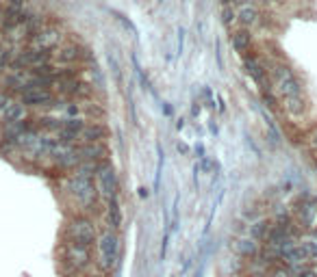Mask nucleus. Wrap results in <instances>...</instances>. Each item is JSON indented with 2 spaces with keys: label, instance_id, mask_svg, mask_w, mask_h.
Instances as JSON below:
<instances>
[{
  "label": "nucleus",
  "instance_id": "obj_1",
  "mask_svg": "<svg viewBox=\"0 0 317 277\" xmlns=\"http://www.w3.org/2000/svg\"><path fill=\"white\" fill-rule=\"evenodd\" d=\"M66 189L70 191V195L76 199V204L87 210L94 212L98 206V199H100V193H98V187L94 184V178H85V175H72L68 180Z\"/></svg>",
  "mask_w": 317,
  "mask_h": 277
},
{
  "label": "nucleus",
  "instance_id": "obj_2",
  "mask_svg": "<svg viewBox=\"0 0 317 277\" xmlns=\"http://www.w3.org/2000/svg\"><path fill=\"white\" fill-rule=\"evenodd\" d=\"M96 247H98L96 264L100 266V271L109 273L117 264V251H120V238H117V232H113V229H104L102 234H98Z\"/></svg>",
  "mask_w": 317,
  "mask_h": 277
},
{
  "label": "nucleus",
  "instance_id": "obj_3",
  "mask_svg": "<svg viewBox=\"0 0 317 277\" xmlns=\"http://www.w3.org/2000/svg\"><path fill=\"white\" fill-rule=\"evenodd\" d=\"M66 238H68V243H78V245L92 247L98 238L96 223L85 215L72 217L68 221V227H66Z\"/></svg>",
  "mask_w": 317,
  "mask_h": 277
},
{
  "label": "nucleus",
  "instance_id": "obj_4",
  "mask_svg": "<svg viewBox=\"0 0 317 277\" xmlns=\"http://www.w3.org/2000/svg\"><path fill=\"white\" fill-rule=\"evenodd\" d=\"M269 82L276 87V91L283 98L289 96H302V85L300 80L293 76V72L289 70L285 63H271L269 65Z\"/></svg>",
  "mask_w": 317,
  "mask_h": 277
},
{
  "label": "nucleus",
  "instance_id": "obj_5",
  "mask_svg": "<svg viewBox=\"0 0 317 277\" xmlns=\"http://www.w3.org/2000/svg\"><path fill=\"white\" fill-rule=\"evenodd\" d=\"M92 247L78 245V243H66L63 245V262L68 264V269L72 273H80L89 269L92 264Z\"/></svg>",
  "mask_w": 317,
  "mask_h": 277
},
{
  "label": "nucleus",
  "instance_id": "obj_6",
  "mask_svg": "<svg viewBox=\"0 0 317 277\" xmlns=\"http://www.w3.org/2000/svg\"><path fill=\"white\" fill-rule=\"evenodd\" d=\"M96 178H98V193H100V197L104 201L117 197V175H115L113 165L109 163V158L98 163Z\"/></svg>",
  "mask_w": 317,
  "mask_h": 277
},
{
  "label": "nucleus",
  "instance_id": "obj_7",
  "mask_svg": "<svg viewBox=\"0 0 317 277\" xmlns=\"http://www.w3.org/2000/svg\"><path fill=\"white\" fill-rule=\"evenodd\" d=\"M243 67H246V72L257 80V85L263 91H267L271 87V82L267 78V67L261 63L257 54H243Z\"/></svg>",
  "mask_w": 317,
  "mask_h": 277
},
{
  "label": "nucleus",
  "instance_id": "obj_8",
  "mask_svg": "<svg viewBox=\"0 0 317 277\" xmlns=\"http://www.w3.org/2000/svg\"><path fill=\"white\" fill-rule=\"evenodd\" d=\"M54 100V91L52 89H29L24 91V94L20 96V102L26 106V108H50Z\"/></svg>",
  "mask_w": 317,
  "mask_h": 277
},
{
  "label": "nucleus",
  "instance_id": "obj_9",
  "mask_svg": "<svg viewBox=\"0 0 317 277\" xmlns=\"http://www.w3.org/2000/svg\"><path fill=\"white\" fill-rule=\"evenodd\" d=\"M63 41V35L61 31H57L54 26H46V29H41L37 35L33 37L29 41L31 48H46V50H54L57 45H61Z\"/></svg>",
  "mask_w": 317,
  "mask_h": 277
},
{
  "label": "nucleus",
  "instance_id": "obj_10",
  "mask_svg": "<svg viewBox=\"0 0 317 277\" xmlns=\"http://www.w3.org/2000/svg\"><path fill=\"white\" fill-rule=\"evenodd\" d=\"M293 215H295V219H298V223H300L302 227H309L313 221H315V217H317V208H315V199H311V197H300L293 204Z\"/></svg>",
  "mask_w": 317,
  "mask_h": 277
},
{
  "label": "nucleus",
  "instance_id": "obj_11",
  "mask_svg": "<svg viewBox=\"0 0 317 277\" xmlns=\"http://www.w3.org/2000/svg\"><path fill=\"white\" fill-rule=\"evenodd\" d=\"M87 54H85V50L83 48H78V45H61V48L54 52V61L57 63H61V65H74L76 61H80V59H85Z\"/></svg>",
  "mask_w": 317,
  "mask_h": 277
},
{
  "label": "nucleus",
  "instance_id": "obj_12",
  "mask_svg": "<svg viewBox=\"0 0 317 277\" xmlns=\"http://www.w3.org/2000/svg\"><path fill=\"white\" fill-rule=\"evenodd\" d=\"M78 150L80 160H89V163H100L107 160V145L104 143H83Z\"/></svg>",
  "mask_w": 317,
  "mask_h": 277
},
{
  "label": "nucleus",
  "instance_id": "obj_13",
  "mask_svg": "<svg viewBox=\"0 0 317 277\" xmlns=\"http://www.w3.org/2000/svg\"><path fill=\"white\" fill-rule=\"evenodd\" d=\"M102 138H107V128L102 124H85V128L78 132L80 143H102Z\"/></svg>",
  "mask_w": 317,
  "mask_h": 277
},
{
  "label": "nucleus",
  "instance_id": "obj_14",
  "mask_svg": "<svg viewBox=\"0 0 317 277\" xmlns=\"http://www.w3.org/2000/svg\"><path fill=\"white\" fill-rule=\"evenodd\" d=\"M0 119H3V124H13V122H22L26 119V106L20 102V100H11L5 108L3 113H0Z\"/></svg>",
  "mask_w": 317,
  "mask_h": 277
},
{
  "label": "nucleus",
  "instance_id": "obj_15",
  "mask_svg": "<svg viewBox=\"0 0 317 277\" xmlns=\"http://www.w3.org/2000/svg\"><path fill=\"white\" fill-rule=\"evenodd\" d=\"M259 243L255 241V238H250V236H243V238H237L235 241V251H237V256L241 258H246V260H252V258H257L259 256Z\"/></svg>",
  "mask_w": 317,
  "mask_h": 277
},
{
  "label": "nucleus",
  "instance_id": "obj_16",
  "mask_svg": "<svg viewBox=\"0 0 317 277\" xmlns=\"http://www.w3.org/2000/svg\"><path fill=\"white\" fill-rule=\"evenodd\" d=\"M107 223H109V229H113V232L122 227V210H120V204H117V197L107 201Z\"/></svg>",
  "mask_w": 317,
  "mask_h": 277
},
{
  "label": "nucleus",
  "instance_id": "obj_17",
  "mask_svg": "<svg viewBox=\"0 0 317 277\" xmlns=\"http://www.w3.org/2000/svg\"><path fill=\"white\" fill-rule=\"evenodd\" d=\"M233 48L237 52H241V54H248L250 48H252V35H250V31H246V29L235 31L233 33Z\"/></svg>",
  "mask_w": 317,
  "mask_h": 277
},
{
  "label": "nucleus",
  "instance_id": "obj_18",
  "mask_svg": "<svg viewBox=\"0 0 317 277\" xmlns=\"http://www.w3.org/2000/svg\"><path fill=\"white\" fill-rule=\"evenodd\" d=\"M285 110L291 117H302L306 113V100H304V96H289V98H285Z\"/></svg>",
  "mask_w": 317,
  "mask_h": 277
},
{
  "label": "nucleus",
  "instance_id": "obj_19",
  "mask_svg": "<svg viewBox=\"0 0 317 277\" xmlns=\"http://www.w3.org/2000/svg\"><path fill=\"white\" fill-rule=\"evenodd\" d=\"M237 22L243 26V29H250V26H255L259 22V11L250 5H243L237 13Z\"/></svg>",
  "mask_w": 317,
  "mask_h": 277
},
{
  "label": "nucleus",
  "instance_id": "obj_20",
  "mask_svg": "<svg viewBox=\"0 0 317 277\" xmlns=\"http://www.w3.org/2000/svg\"><path fill=\"white\" fill-rule=\"evenodd\" d=\"M35 126L41 128V130H48V132H59L63 128V119L52 117V115H41L35 119Z\"/></svg>",
  "mask_w": 317,
  "mask_h": 277
},
{
  "label": "nucleus",
  "instance_id": "obj_21",
  "mask_svg": "<svg viewBox=\"0 0 317 277\" xmlns=\"http://www.w3.org/2000/svg\"><path fill=\"white\" fill-rule=\"evenodd\" d=\"M269 227H271V223H269L267 219L257 221L255 225H250V238H255V241H265V236H267V232H269Z\"/></svg>",
  "mask_w": 317,
  "mask_h": 277
},
{
  "label": "nucleus",
  "instance_id": "obj_22",
  "mask_svg": "<svg viewBox=\"0 0 317 277\" xmlns=\"http://www.w3.org/2000/svg\"><path fill=\"white\" fill-rule=\"evenodd\" d=\"M17 50L13 48V45H5L3 52H0V76H3L5 72H9V65H11V59H13V54Z\"/></svg>",
  "mask_w": 317,
  "mask_h": 277
},
{
  "label": "nucleus",
  "instance_id": "obj_23",
  "mask_svg": "<svg viewBox=\"0 0 317 277\" xmlns=\"http://www.w3.org/2000/svg\"><path fill=\"white\" fill-rule=\"evenodd\" d=\"M300 249H302V253L306 256V260H309V262L317 260V241H302Z\"/></svg>",
  "mask_w": 317,
  "mask_h": 277
},
{
  "label": "nucleus",
  "instance_id": "obj_24",
  "mask_svg": "<svg viewBox=\"0 0 317 277\" xmlns=\"http://www.w3.org/2000/svg\"><path fill=\"white\" fill-rule=\"evenodd\" d=\"M163 150H161V145L157 143V169H155V191L161 189V171H163Z\"/></svg>",
  "mask_w": 317,
  "mask_h": 277
},
{
  "label": "nucleus",
  "instance_id": "obj_25",
  "mask_svg": "<svg viewBox=\"0 0 317 277\" xmlns=\"http://www.w3.org/2000/svg\"><path fill=\"white\" fill-rule=\"evenodd\" d=\"M267 277H293V273H291V269H289V266L276 264V266H269Z\"/></svg>",
  "mask_w": 317,
  "mask_h": 277
},
{
  "label": "nucleus",
  "instance_id": "obj_26",
  "mask_svg": "<svg viewBox=\"0 0 317 277\" xmlns=\"http://www.w3.org/2000/svg\"><path fill=\"white\" fill-rule=\"evenodd\" d=\"M304 141H306V145H309V150H311V154L317 158V126H313L309 132L304 134Z\"/></svg>",
  "mask_w": 317,
  "mask_h": 277
},
{
  "label": "nucleus",
  "instance_id": "obj_27",
  "mask_svg": "<svg viewBox=\"0 0 317 277\" xmlns=\"http://www.w3.org/2000/svg\"><path fill=\"white\" fill-rule=\"evenodd\" d=\"M63 128H66V130L80 132L85 128V122L83 119H78V117H68V119H63Z\"/></svg>",
  "mask_w": 317,
  "mask_h": 277
},
{
  "label": "nucleus",
  "instance_id": "obj_28",
  "mask_svg": "<svg viewBox=\"0 0 317 277\" xmlns=\"http://www.w3.org/2000/svg\"><path fill=\"white\" fill-rule=\"evenodd\" d=\"M261 100H263V106H267L269 110H276L278 108V100H276L274 94H271V89L263 91V94H261Z\"/></svg>",
  "mask_w": 317,
  "mask_h": 277
},
{
  "label": "nucleus",
  "instance_id": "obj_29",
  "mask_svg": "<svg viewBox=\"0 0 317 277\" xmlns=\"http://www.w3.org/2000/svg\"><path fill=\"white\" fill-rule=\"evenodd\" d=\"M222 22H224L226 26H230L233 22H237V13L233 11V7H230V5H226V7L222 9Z\"/></svg>",
  "mask_w": 317,
  "mask_h": 277
},
{
  "label": "nucleus",
  "instance_id": "obj_30",
  "mask_svg": "<svg viewBox=\"0 0 317 277\" xmlns=\"http://www.w3.org/2000/svg\"><path fill=\"white\" fill-rule=\"evenodd\" d=\"M183 43H185V31L178 29V39H176V54H183Z\"/></svg>",
  "mask_w": 317,
  "mask_h": 277
},
{
  "label": "nucleus",
  "instance_id": "obj_31",
  "mask_svg": "<svg viewBox=\"0 0 317 277\" xmlns=\"http://www.w3.org/2000/svg\"><path fill=\"white\" fill-rule=\"evenodd\" d=\"M11 102V96L7 94V91H0V113H3V108Z\"/></svg>",
  "mask_w": 317,
  "mask_h": 277
},
{
  "label": "nucleus",
  "instance_id": "obj_32",
  "mask_svg": "<svg viewBox=\"0 0 317 277\" xmlns=\"http://www.w3.org/2000/svg\"><path fill=\"white\" fill-rule=\"evenodd\" d=\"M196 154H198V158H204V145L202 143L196 145Z\"/></svg>",
  "mask_w": 317,
  "mask_h": 277
},
{
  "label": "nucleus",
  "instance_id": "obj_33",
  "mask_svg": "<svg viewBox=\"0 0 317 277\" xmlns=\"http://www.w3.org/2000/svg\"><path fill=\"white\" fill-rule=\"evenodd\" d=\"M176 147H178V152H183V154H187V152H189V147H187L185 143H178Z\"/></svg>",
  "mask_w": 317,
  "mask_h": 277
},
{
  "label": "nucleus",
  "instance_id": "obj_34",
  "mask_svg": "<svg viewBox=\"0 0 317 277\" xmlns=\"http://www.w3.org/2000/svg\"><path fill=\"white\" fill-rule=\"evenodd\" d=\"M139 195L141 197H148V189H139Z\"/></svg>",
  "mask_w": 317,
  "mask_h": 277
},
{
  "label": "nucleus",
  "instance_id": "obj_35",
  "mask_svg": "<svg viewBox=\"0 0 317 277\" xmlns=\"http://www.w3.org/2000/svg\"><path fill=\"white\" fill-rule=\"evenodd\" d=\"M230 3H235V0H222V5L226 7V5H230Z\"/></svg>",
  "mask_w": 317,
  "mask_h": 277
},
{
  "label": "nucleus",
  "instance_id": "obj_36",
  "mask_svg": "<svg viewBox=\"0 0 317 277\" xmlns=\"http://www.w3.org/2000/svg\"><path fill=\"white\" fill-rule=\"evenodd\" d=\"M3 48H5V41H3V37H0V52H3Z\"/></svg>",
  "mask_w": 317,
  "mask_h": 277
},
{
  "label": "nucleus",
  "instance_id": "obj_37",
  "mask_svg": "<svg viewBox=\"0 0 317 277\" xmlns=\"http://www.w3.org/2000/svg\"><path fill=\"white\" fill-rule=\"evenodd\" d=\"M315 171H317V163H315Z\"/></svg>",
  "mask_w": 317,
  "mask_h": 277
},
{
  "label": "nucleus",
  "instance_id": "obj_38",
  "mask_svg": "<svg viewBox=\"0 0 317 277\" xmlns=\"http://www.w3.org/2000/svg\"><path fill=\"white\" fill-rule=\"evenodd\" d=\"M265 3H267V0H265Z\"/></svg>",
  "mask_w": 317,
  "mask_h": 277
}]
</instances>
